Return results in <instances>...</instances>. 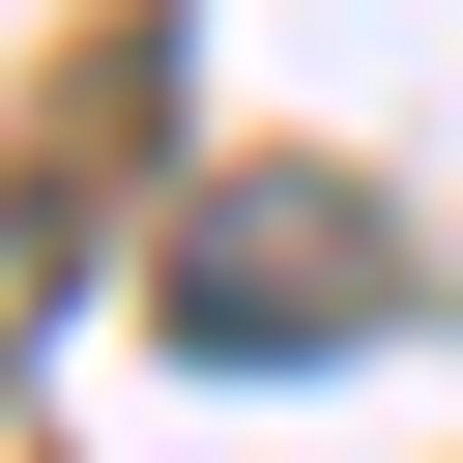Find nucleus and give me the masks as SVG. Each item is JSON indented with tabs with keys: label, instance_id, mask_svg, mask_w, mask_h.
I'll return each mask as SVG.
<instances>
[{
	"label": "nucleus",
	"instance_id": "1",
	"mask_svg": "<svg viewBox=\"0 0 463 463\" xmlns=\"http://www.w3.org/2000/svg\"><path fill=\"white\" fill-rule=\"evenodd\" d=\"M347 318H376V232H347V203H289V174H260V203H203L174 347H232V376H260V347H347Z\"/></svg>",
	"mask_w": 463,
	"mask_h": 463
}]
</instances>
